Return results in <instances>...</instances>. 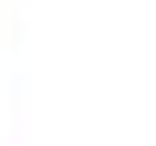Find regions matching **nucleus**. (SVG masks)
Segmentation results:
<instances>
[]
</instances>
